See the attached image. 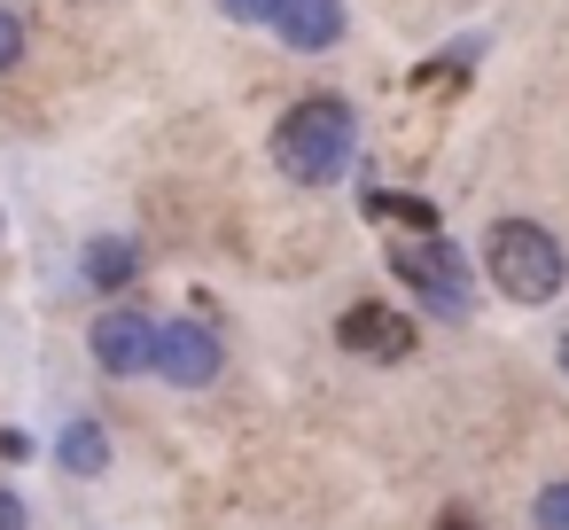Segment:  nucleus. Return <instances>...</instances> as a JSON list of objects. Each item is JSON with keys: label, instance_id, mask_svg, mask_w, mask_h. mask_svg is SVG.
Segmentation results:
<instances>
[{"label": "nucleus", "instance_id": "nucleus-5", "mask_svg": "<svg viewBox=\"0 0 569 530\" xmlns=\"http://www.w3.org/2000/svg\"><path fill=\"white\" fill-rule=\"evenodd\" d=\"M336 336H343V351H359V359H375V367L413 359V320L390 312V304H375V297H359V304L336 320Z\"/></svg>", "mask_w": 569, "mask_h": 530}, {"label": "nucleus", "instance_id": "nucleus-12", "mask_svg": "<svg viewBox=\"0 0 569 530\" xmlns=\"http://www.w3.org/2000/svg\"><path fill=\"white\" fill-rule=\"evenodd\" d=\"M24 63V24H17V9H0V71H17Z\"/></svg>", "mask_w": 569, "mask_h": 530}, {"label": "nucleus", "instance_id": "nucleus-16", "mask_svg": "<svg viewBox=\"0 0 569 530\" xmlns=\"http://www.w3.org/2000/svg\"><path fill=\"white\" fill-rule=\"evenodd\" d=\"M437 530H476V522H468V514H445V522H437Z\"/></svg>", "mask_w": 569, "mask_h": 530}, {"label": "nucleus", "instance_id": "nucleus-14", "mask_svg": "<svg viewBox=\"0 0 569 530\" xmlns=\"http://www.w3.org/2000/svg\"><path fill=\"white\" fill-rule=\"evenodd\" d=\"M0 460H32V437L24 429H0Z\"/></svg>", "mask_w": 569, "mask_h": 530}, {"label": "nucleus", "instance_id": "nucleus-6", "mask_svg": "<svg viewBox=\"0 0 569 530\" xmlns=\"http://www.w3.org/2000/svg\"><path fill=\"white\" fill-rule=\"evenodd\" d=\"M149 343H157V320L133 312V304H118V312L94 320V359H102V374H118V382L149 374Z\"/></svg>", "mask_w": 569, "mask_h": 530}, {"label": "nucleus", "instance_id": "nucleus-15", "mask_svg": "<svg viewBox=\"0 0 569 530\" xmlns=\"http://www.w3.org/2000/svg\"><path fill=\"white\" fill-rule=\"evenodd\" d=\"M0 530H24V499L17 491H0Z\"/></svg>", "mask_w": 569, "mask_h": 530}, {"label": "nucleus", "instance_id": "nucleus-3", "mask_svg": "<svg viewBox=\"0 0 569 530\" xmlns=\"http://www.w3.org/2000/svg\"><path fill=\"white\" fill-rule=\"evenodd\" d=\"M390 273H398L437 320H468V304H476V281H468V266H460V250H452L445 234L390 242Z\"/></svg>", "mask_w": 569, "mask_h": 530}, {"label": "nucleus", "instance_id": "nucleus-10", "mask_svg": "<svg viewBox=\"0 0 569 530\" xmlns=\"http://www.w3.org/2000/svg\"><path fill=\"white\" fill-rule=\"evenodd\" d=\"M367 219H382V227H413V234H437V203H421V196H367Z\"/></svg>", "mask_w": 569, "mask_h": 530}, {"label": "nucleus", "instance_id": "nucleus-7", "mask_svg": "<svg viewBox=\"0 0 569 530\" xmlns=\"http://www.w3.org/2000/svg\"><path fill=\"white\" fill-rule=\"evenodd\" d=\"M289 48H305V56H320V48H336L343 40V0H273V17H266Z\"/></svg>", "mask_w": 569, "mask_h": 530}, {"label": "nucleus", "instance_id": "nucleus-9", "mask_svg": "<svg viewBox=\"0 0 569 530\" xmlns=\"http://www.w3.org/2000/svg\"><path fill=\"white\" fill-rule=\"evenodd\" d=\"M56 460H63L71 476H102V468H110V429H102L94 413H79V421L63 429V444H56Z\"/></svg>", "mask_w": 569, "mask_h": 530}, {"label": "nucleus", "instance_id": "nucleus-1", "mask_svg": "<svg viewBox=\"0 0 569 530\" xmlns=\"http://www.w3.org/2000/svg\"><path fill=\"white\" fill-rule=\"evenodd\" d=\"M351 149H359V118L351 102L336 94H305L281 126H273V164L297 180V188H328L351 172Z\"/></svg>", "mask_w": 569, "mask_h": 530}, {"label": "nucleus", "instance_id": "nucleus-17", "mask_svg": "<svg viewBox=\"0 0 569 530\" xmlns=\"http://www.w3.org/2000/svg\"><path fill=\"white\" fill-rule=\"evenodd\" d=\"M553 359H561V374H569V336H561V343H553Z\"/></svg>", "mask_w": 569, "mask_h": 530}, {"label": "nucleus", "instance_id": "nucleus-2", "mask_svg": "<svg viewBox=\"0 0 569 530\" xmlns=\"http://www.w3.org/2000/svg\"><path fill=\"white\" fill-rule=\"evenodd\" d=\"M483 266H491V289L515 297V304H553L561 281H569V250L538 219H499L483 234Z\"/></svg>", "mask_w": 569, "mask_h": 530}, {"label": "nucleus", "instance_id": "nucleus-13", "mask_svg": "<svg viewBox=\"0 0 569 530\" xmlns=\"http://www.w3.org/2000/svg\"><path fill=\"white\" fill-rule=\"evenodd\" d=\"M219 9H227L234 24H266V17H273V0H219Z\"/></svg>", "mask_w": 569, "mask_h": 530}, {"label": "nucleus", "instance_id": "nucleus-4", "mask_svg": "<svg viewBox=\"0 0 569 530\" xmlns=\"http://www.w3.org/2000/svg\"><path fill=\"white\" fill-rule=\"evenodd\" d=\"M219 367H227V351L203 320H164L149 343V374H164L172 390H203V382H219Z\"/></svg>", "mask_w": 569, "mask_h": 530}, {"label": "nucleus", "instance_id": "nucleus-11", "mask_svg": "<svg viewBox=\"0 0 569 530\" xmlns=\"http://www.w3.org/2000/svg\"><path fill=\"white\" fill-rule=\"evenodd\" d=\"M538 530H569V483H546L538 491Z\"/></svg>", "mask_w": 569, "mask_h": 530}, {"label": "nucleus", "instance_id": "nucleus-8", "mask_svg": "<svg viewBox=\"0 0 569 530\" xmlns=\"http://www.w3.org/2000/svg\"><path fill=\"white\" fill-rule=\"evenodd\" d=\"M79 273H87L94 289H126V281L141 273V250H133L126 234H94V242H87V258H79Z\"/></svg>", "mask_w": 569, "mask_h": 530}]
</instances>
